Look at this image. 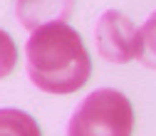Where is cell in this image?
<instances>
[{
  "mask_svg": "<svg viewBox=\"0 0 156 136\" xmlns=\"http://www.w3.org/2000/svg\"><path fill=\"white\" fill-rule=\"evenodd\" d=\"M15 65H17V45L12 40V35L0 27V79L12 74Z\"/></svg>",
  "mask_w": 156,
  "mask_h": 136,
  "instance_id": "7",
  "label": "cell"
},
{
  "mask_svg": "<svg viewBox=\"0 0 156 136\" xmlns=\"http://www.w3.org/2000/svg\"><path fill=\"white\" fill-rule=\"evenodd\" d=\"M74 12V0H17L15 17L25 30L35 32L52 23H65Z\"/></svg>",
  "mask_w": 156,
  "mask_h": 136,
  "instance_id": "4",
  "label": "cell"
},
{
  "mask_svg": "<svg viewBox=\"0 0 156 136\" xmlns=\"http://www.w3.org/2000/svg\"><path fill=\"white\" fill-rule=\"evenodd\" d=\"M139 62L149 69H156V10L149 15V20L141 25V52Z\"/></svg>",
  "mask_w": 156,
  "mask_h": 136,
  "instance_id": "6",
  "label": "cell"
},
{
  "mask_svg": "<svg viewBox=\"0 0 156 136\" xmlns=\"http://www.w3.org/2000/svg\"><path fill=\"white\" fill-rule=\"evenodd\" d=\"M134 106L119 89H94L77 104L67 121V136H131Z\"/></svg>",
  "mask_w": 156,
  "mask_h": 136,
  "instance_id": "2",
  "label": "cell"
},
{
  "mask_svg": "<svg viewBox=\"0 0 156 136\" xmlns=\"http://www.w3.org/2000/svg\"><path fill=\"white\" fill-rule=\"evenodd\" d=\"M94 45L102 60L112 65H126L139 60L141 52V27H136L122 10H104L94 25Z\"/></svg>",
  "mask_w": 156,
  "mask_h": 136,
  "instance_id": "3",
  "label": "cell"
},
{
  "mask_svg": "<svg viewBox=\"0 0 156 136\" xmlns=\"http://www.w3.org/2000/svg\"><path fill=\"white\" fill-rule=\"evenodd\" d=\"M0 136H42V129L32 114L23 109H0Z\"/></svg>",
  "mask_w": 156,
  "mask_h": 136,
  "instance_id": "5",
  "label": "cell"
},
{
  "mask_svg": "<svg viewBox=\"0 0 156 136\" xmlns=\"http://www.w3.org/2000/svg\"><path fill=\"white\" fill-rule=\"evenodd\" d=\"M27 77L47 94L80 92L92 77V57L82 35L67 23H52L30 32L25 45Z\"/></svg>",
  "mask_w": 156,
  "mask_h": 136,
  "instance_id": "1",
  "label": "cell"
}]
</instances>
